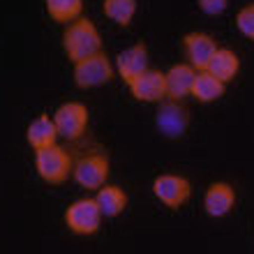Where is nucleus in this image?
<instances>
[{"label":"nucleus","instance_id":"f257e3e1","mask_svg":"<svg viewBox=\"0 0 254 254\" xmlns=\"http://www.w3.org/2000/svg\"><path fill=\"white\" fill-rule=\"evenodd\" d=\"M63 51L72 63L100 54L102 51V35L90 19L79 16L76 21L67 23L63 33Z\"/></svg>","mask_w":254,"mask_h":254},{"label":"nucleus","instance_id":"412c9836","mask_svg":"<svg viewBox=\"0 0 254 254\" xmlns=\"http://www.w3.org/2000/svg\"><path fill=\"white\" fill-rule=\"evenodd\" d=\"M199 2V9L208 16H220V14L227 12L229 0H196Z\"/></svg>","mask_w":254,"mask_h":254},{"label":"nucleus","instance_id":"9d476101","mask_svg":"<svg viewBox=\"0 0 254 254\" xmlns=\"http://www.w3.org/2000/svg\"><path fill=\"white\" fill-rule=\"evenodd\" d=\"M234 208H236V190L231 183L215 181L208 185L206 192H203V210H206L208 217H213V220L227 217Z\"/></svg>","mask_w":254,"mask_h":254},{"label":"nucleus","instance_id":"7ed1b4c3","mask_svg":"<svg viewBox=\"0 0 254 254\" xmlns=\"http://www.w3.org/2000/svg\"><path fill=\"white\" fill-rule=\"evenodd\" d=\"M63 220L74 236H95L104 222V215H102L95 196H83V199L72 201L65 208Z\"/></svg>","mask_w":254,"mask_h":254},{"label":"nucleus","instance_id":"f3484780","mask_svg":"<svg viewBox=\"0 0 254 254\" xmlns=\"http://www.w3.org/2000/svg\"><path fill=\"white\" fill-rule=\"evenodd\" d=\"M206 69L213 74V76H217L220 81L229 83V81L236 79V74L241 69V58H238L231 49H217L213 56V61H210V65H208Z\"/></svg>","mask_w":254,"mask_h":254},{"label":"nucleus","instance_id":"4468645a","mask_svg":"<svg viewBox=\"0 0 254 254\" xmlns=\"http://www.w3.org/2000/svg\"><path fill=\"white\" fill-rule=\"evenodd\" d=\"M148 69V49L146 44H132V47H127L125 51L118 54L116 58V72L121 74V79L125 83L134 79V76H139L141 72H146Z\"/></svg>","mask_w":254,"mask_h":254},{"label":"nucleus","instance_id":"6e6552de","mask_svg":"<svg viewBox=\"0 0 254 254\" xmlns=\"http://www.w3.org/2000/svg\"><path fill=\"white\" fill-rule=\"evenodd\" d=\"M54 123L63 139H81L88 129V107L83 102H65L54 111Z\"/></svg>","mask_w":254,"mask_h":254},{"label":"nucleus","instance_id":"ddd939ff","mask_svg":"<svg viewBox=\"0 0 254 254\" xmlns=\"http://www.w3.org/2000/svg\"><path fill=\"white\" fill-rule=\"evenodd\" d=\"M58 139H61V134H58V127H56V123H54V116L40 114L37 118H33V121L28 123L26 141L33 150H42V148L56 146Z\"/></svg>","mask_w":254,"mask_h":254},{"label":"nucleus","instance_id":"9b49d317","mask_svg":"<svg viewBox=\"0 0 254 254\" xmlns=\"http://www.w3.org/2000/svg\"><path fill=\"white\" fill-rule=\"evenodd\" d=\"M196 74H199V69L192 67L190 63H178V65L169 67L167 72H164V79H167V97L169 100L183 102L185 97H190V95H192Z\"/></svg>","mask_w":254,"mask_h":254},{"label":"nucleus","instance_id":"f8f14e48","mask_svg":"<svg viewBox=\"0 0 254 254\" xmlns=\"http://www.w3.org/2000/svg\"><path fill=\"white\" fill-rule=\"evenodd\" d=\"M183 51L188 56V63L196 69H206L213 61L217 44L210 35L206 33H188L183 37Z\"/></svg>","mask_w":254,"mask_h":254},{"label":"nucleus","instance_id":"dca6fc26","mask_svg":"<svg viewBox=\"0 0 254 254\" xmlns=\"http://www.w3.org/2000/svg\"><path fill=\"white\" fill-rule=\"evenodd\" d=\"M227 90V83L220 81L217 76L208 72V69H199L196 79H194V88H192V97L201 104H210V102H217Z\"/></svg>","mask_w":254,"mask_h":254},{"label":"nucleus","instance_id":"6ab92c4d","mask_svg":"<svg viewBox=\"0 0 254 254\" xmlns=\"http://www.w3.org/2000/svg\"><path fill=\"white\" fill-rule=\"evenodd\" d=\"M107 19H111L116 26L127 28L136 14V0H104L102 5Z\"/></svg>","mask_w":254,"mask_h":254},{"label":"nucleus","instance_id":"a211bd4d","mask_svg":"<svg viewBox=\"0 0 254 254\" xmlns=\"http://www.w3.org/2000/svg\"><path fill=\"white\" fill-rule=\"evenodd\" d=\"M49 16L58 23H72L83 12V0H44Z\"/></svg>","mask_w":254,"mask_h":254},{"label":"nucleus","instance_id":"f03ea898","mask_svg":"<svg viewBox=\"0 0 254 254\" xmlns=\"http://www.w3.org/2000/svg\"><path fill=\"white\" fill-rule=\"evenodd\" d=\"M33 164H35V174L40 176V181H44L47 185H63V183L72 178L74 162L69 157V153L58 143L42 148V150H35Z\"/></svg>","mask_w":254,"mask_h":254},{"label":"nucleus","instance_id":"20e7f679","mask_svg":"<svg viewBox=\"0 0 254 254\" xmlns=\"http://www.w3.org/2000/svg\"><path fill=\"white\" fill-rule=\"evenodd\" d=\"M109 174H111L109 157L102 153H93L74 162L72 181L86 192H97L102 185H107Z\"/></svg>","mask_w":254,"mask_h":254},{"label":"nucleus","instance_id":"423d86ee","mask_svg":"<svg viewBox=\"0 0 254 254\" xmlns=\"http://www.w3.org/2000/svg\"><path fill=\"white\" fill-rule=\"evenodd\" d=\"M74 83L83 90L88 88H100L107 86L109 81L114 79V65L109 61V56L104 51L90 56V58H83V61L74 63Z\"/></svg>","mask_w":254,"mask_h":254},{"label":"nucleus","instance_id":"39448f33","mask_svg":"<svg viewBox=\"0 0 254 254\" xmlns=\"http://www.w3.org/2000/svg\"><path fill=\"white\" fill-rule=\"evenodd\" d=\"M153 194L169 210H181L192 199V183L178 174H160L153 181Z\"/></svg>","mask_w":254,"mask_h":254},{"label":"nucleus","instance_id":"1a4fd4ad","mask_svg":"<svg viewBox=\"0 0 254 254\" xmlns=\"http://www.w3.org/2000/svg\"><path fill=\"white\" fill-rule=\"evenodd\" d=\"M127 88H129L134 100L146 102V104H160L162 100H167V79H164V72H160V69L148 67L146 72L134 76L127 83Z\"/></svg>","mask_w":254,"mask_h":254},{"label":"nucleus","instance_id":"aec40b11","mask_svg":"<svg viewBox=\"0 0 254 254\" xmlns=\"http://www.w3.org/2000/svg\"><path fill=\"white\" fill-rule=\"evenodd\" d=\"M236 28L241 30L243 37L254 42V2L252 5H245L241 12L236 14Z\"/></svg>","mask_w":254,"mask_h":254},{"label":"nucleus","instance_id":"2eb2a0df","mask_svg":"<svg viewBox=\"0 0 254 254\" xmlns=\"http://www.w3.org/2000/svg\"><path fill=\"white\" fill-rule=\"evenodd\" d=\"M95 201H97L104 220H114V217L125 213L127 203H129V196H127V192L121 185H102L95 192Z\"/></svg>","mask_w":254,"mask_h":254},{"label":"nucleus","instance_id":"0eeeda50","mask_svg":"<svg viewBox=\"0 0 254 254\" xmlns=\"http://www.w3.org/2000/svg\"><path fill=\"white\" fill-rule=\"evenodd\" d=\"M155 127L167 139H181L188 134L190 127V111L178 100H162L155 111Z\"/></svg>","mask_w":254,"mask_h":254}]
</instances>
